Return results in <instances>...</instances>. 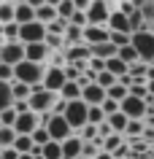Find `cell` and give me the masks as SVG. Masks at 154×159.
Masks as SVG:
<instances>
[{"instance_id": "1", "label": "cell", "mask_w": 154, "mask_h": 159, "mask_svg": "<svg viewBox=\"0 0 154 159\" xmlns=\"http://www.w3.org/2000/svg\"><path fill=\"white\" fill-rule=\"evenodd\" d=\"M43 78H46V65H38V62H19L16 67H14V81H19V84L30 86V89H35V86H43Z\"/></svg>"}, {"instance_id": "2", "label": "cell", "mask_w": 154, "mask_h": 159, "mask_svg": "<svg viewBox=\"0 0 154 159\" xmlns=\"http://www.w3.org/2000/svg\"><path fill=\"white\" fill-rule=\"evenodd\" d=\"M57 100H60V94L49 92V89H43V86H35L33 94H30V100H27V105H30V111L38 113V116H49V113H54Z\"/></svg>"}, {"instance_id": "3", "label": "cell", "mask_w": 154, "mask_h": 159, "mask_svg": "<svg viewBox=\"0 0 154 159\" xmlns=\"http://www.w3.org/2000/svg\"><path fill=\"white\" fill-rule=\"evenodd\" d=\"M41 124L46 127V132L54 143H65L70 135H76L70 129V124L65 121V116H57V113H49V116H41Z\"/></svg>"}, {"instance_id": "4", "label": "cell", "mask_w": 154, "mask_h": 159, "mask_svg": "<svg viewBox=\"0 0 154 159\" xmlns=\"http://www.w3.org/2000/svg\"><path fill=\"white\" fill-rule=\"evenodd\" d=\"M65 121L70 124V129L73 132H78L81 127H86V121H89V105H86L84 100H73L68 102V108H65Z\"/></svg>"}, {"instance_id": "5", "label": "cell", "mask_w": 154, "mask_h": 159, "mask_svg": "<svg viewBox=\"0 0 154 159\" xmlns=\"http://www.w3.org/2000/svg\"><path fill=\"white\" fill-rule=\"evenodd\" d=\"M111 6L105 0H92V6L86 8V22L95 27H108V16H111ZM86 25V27H89Z\"/></svg>"}, {"instance_id": "6", "label": "cell", "mask_w": 154, "mask_h": 159, "mask_svg": "<svg viewBox=\"0 0 154 159\" xmlns=\"http://www.w3.org/2000/svg\"><path fill=\"white\" fill-rule=\"evenodd\" d=\"M133 49L138 51V57L143 59L146 65L154 59V35L141 30V33H133Z\"/></svg>"}, {"instance_id": "7", "label": "cell", "mask_w": 154, "mask_h": 159, "mask_svg": "<svg viewBox=\"0 0 154 159\" xmlns=\"http://www.w3.org/2000/svg\"><path fill=\"white\" fill-rule=\"evenodd\" d=\"M119 111L130 119V121H143L146 113H149V108H146V100H138V97H130V94L119 102Z\"/></svg>"}, {"instance_id": "8", "label": "cell", "mask_w": 154, "mask_h": 159, "mask_svg": "<svg viewBox=\"0 0 154 159\" xmlns=\"http://www.w3.org/2000/svg\"><path fill=\"white\" fill-rule=\"evenodd\" d=\"M41 127V116L33 113V111H25V113H19L16 121H14V132L16 135H27V138H33V132Z\"/></svg>"}, {"instance_id": "9", "label": "cell", "mask_w": 154, "mask_h": 159, "mask_svg": "<svg viewBox=\"0 0 154 159\" xmlns=\"http://www.w3.org/2000/svg\"><path fill=\"white\" fill-rule=\"evenodd\" d=\"M43 41H46V27L41 22H30V25L19 27V43L30 46V43H43Z\"/></svg>"}, {"instance_id": "10", "label": "cell", "mask_w": 154, "mask_h": 159, "mask_svg": "<svg viewBox=\"0 0 154 159\" xmlns=\"http://www.w3.org/2000/svg\"><path fill=\"white\" fill-rule=\"evenodd\" d=\"M0 62L3 65H11L16 67L19 62H25V43H3L0 46Z\"/></svg>"}, {"instance_id": "11", "label": "cell", "mask_w": 154, "mask_h": 159, "mask_svg": "<svg viewBox=\"0 0 154 159\" xmlns=\"http://www.w3.org/2000/svg\"><path fill=\"white\" fill-rule=\"evenodd\" d=\"M65 59H68V65H81V67H86V65H89V59H92V49H89L86 43L68 46V49H65Z\"/></svg>"}, {"instance_id": "12", "label": "cell", "mask_w": 154, "mask_h": 159, "mask_svg": "<svg viewBox=\"0 0 154 159\" xmlns=\"http://www.w3.org/2000/svg\"><path fill=\"white\" fill-rule=\"evenodd\" d=\"M68 84V78H65V70L62 67H46V78H43V89H49V92L60 94V89Z\"/></svg>"}, {"instance_id": "13", "label": "cell", "mask_w": 154, "mask_h": 159, "mask_svg": "<svg viewBox=\"0 0 154 159\" xmlns=\"http://www.w3.org/2000/svg\"><path fill=\"white\" fill-rule=\"evenodd\" d=\"M108 27H95V25H89V27H84V43L92 49V46H100V43H108Z\"/></svg>"}, {"instance_id": "14", "label": "cell", "mask_w": 154, "mask_h": 159, "mask_svg": "<svg viewBox=\"0 0 154 159\" xmlns=\"http://www.w3.org/2000/svg\"><path fill=\"white\" fill-rule=\"evenodd\" d=\"M81 100H84L89 108H97V105H103V102H105V89H103V86H97V84H89V86H84V89H81Z\"/></svg>"}, {"instance_id": "15", "label": "cell", "mask_w": 154, "mask_h": 159, "mask_svg": "<svg viewBox=\"0 0 154 159\" xmlns=\"http://www.w3.org/2000/svg\"><path fill=\"white\" fill-rule=\"evenodd\" d=\"M49 46L46 43H30L25 46V59L27 62H38V65H46V59H49Z\"/></svg>"}, {"instance_id": "16", "label": "cell", "mask_w": 154, "mask_h": 159, "mask_svg": "<svg viewBox=\"0 0 154 159\" xmlns=\"http://www.w3.org/2000/svg\"><path fill=\"white\" fill-rule=\"evenodd\" d=\"M108 30H111V33H127V35H133V33H130V19H127V14H122L119 8L111 11V16H108Z\"/></svg>"}, {"instance_id": "17", "label": "cell", "mask_w": 154, "mask_h": 159, "mask_svg": "<svg viewBox=\"0 0 154 159\" xmlns=\"http://www.w3.org/2000/svg\"><path fill=\"white\" fill-rule=\"evenodd\" d=\"M81 148H84V143L78 135H70L68 140L62 143V159H81Z\"/></svg>"}, {"instance_id": "18", "label": "cell", "mask_w": 154, "mask_h": 159, "mask_svg": "<svg viewBox=\"0 0 154 159\" xmlns=\"http://www.w3.org/2000/svg\"><path fill=\"white\" fill-rule=\"evenodd\" d=\"M127 75L133 78V84H146V75H149V65H146L143 59H138V62H133V65H130Z\"/></svg>"}, {"instance_id": "19", "label": "cell", "mask_w": 154, "mask_h": 159, "mask_svg": "<svg viewBox=\"0 0 154 159\" xmlns=\"http://www.w3.org/2000/svg\"><path fill=\"white\" fill-rule=\"evenodd\" d=\"M105 70H108V73L119 81V78H124V75H127L130 65H127V62H122L119 57H111V59H105Z\"/></svg>"}, {"instance_id": "20", "label": "cell", "mask_w": 154, "mask_h": 159, "mask_svg": "<svg viewBox=\"0 0 154 159\" xmlns=\"http://www.w3.org/2000/svg\"><path fill=\"white\" fill-rule=\"evenodd\" d=\"M57 8L54 6H41V8H35V22H41L43 27H49L51 22H57Z\"/></svg>"}, {"instance_id": "21", "label": "cell", "mask_w": 154, "mask_h": 159, "mask_svg": "<svg viewBox=\"0 0 154 159\" xmlns=\"http://www.w3.org/2000/svg\"><path fill=\"white\" fill-rule=\"evenodd\" d=\"M105 121H108V127H111L114 135H124V129H127V124H130V119L124 116L122 111H119V113H114V116H108Z\"/></svg>"}, {"instance_id": "22", "label": "cell", "mask_w": 154, "mask_h": 159, "mask_svg": "<svg viewBox=\"0 0 154 159\" xmlns=\"http://www.w3.org/2000/svg\"><path fill=\"white\" fill-rule=\"evenodd\" d=\"M60 97L65 102H73V100H81V86L76 84V81H68V84L60 89Z\"/></svg>"}, {"instance_id": "23", "label": "cell", "mask_w": 154, "mask_h": 159, "mask_svg": "<svg viewBox=\"0 0 154 159\" xmlns=\"http://www.w3.org/2000/svg\"><path fill=\"white\" fill-rule=\"evenodd\" d=\"M19 27L22 25H30V22H35V8H30L27 3H22V6H16V19H14Z\"/></svg>"}, {"instance_id": "24", "label": "cell", "mask_w": 154, "mask_h": 159, "mask_svg": "<svg viewBox=\"0 0 154 159\" xmlns=\"http://www.w3.org/2000/svg\"><path fill=\"white\" fill-rule=\"evenodd\" d=\"M138 11H141V16H143V30L154 35V0H149L143 8H138Z\"/></svg>"}, {"instance_id": "25", "label": "cell", "mask_w": 154, "mask_h": 159, "mask_svg": "<svg viewBox=\"0 0 154 159\" xmlns=\"http://www.w3.org/2000/svg\"><path fill=\"white\" fill-rule=\"evenodd\" d=\"M124 143H127V140H124V135H111V138H105V140H103V151L114 157V154H116Z\"/></svg>"}, {"instance_id": "26", "label": "cell", "mask_w": 154, "mask_h": 159, "mask_svg": "<svg viewBox=\"0 0 154 159\" xmlns=\"http://www.w3.org/2000/svg\"><path fill=\"white\" fill-rule=\"evenodd\" d=\"M16 19V6L8 3V0H3L0 3V25H11Z\"/></svg>"}, {"instance_id": "27", "label": "cell", "mask_w": 154, "mask_h": 159, "mask_svg": "<svg viewBox=\"0 0 154 159\" xmlns=\"http://www.w3.org/2000/svg\"><path fill=\"white\" fill-rule=\"evenodd\" d=\"M92 57H97V59H111V57H116V46H114L111 41H108V43H100V46H92Z\"/></svg>"}, {"instance_id": "28", "label": "cell", "mask_w": 154, "mask_h": 159, "mask_svg": "<svg viewBox=\"0 0 154 159\" xmlns=\"http://www.w3.org/2000/svg\"><path fill=\"white\" fill-rule=\"evenodd\" d=\"M11 94H14V102H25V100H30L33 89L25 86V84H19V81H14V84H11Z\"/></svg>"}, {"instance_id": "29", "label": "cell", "mask_w": 154, "mask_h": 159, "mask_svg": "<svg viewBox=\"0 0 154 159\" xmlns=\"http://www.w3.org/2000/svg\"><path fill=\"white\" fill-rule=\"evenodd\" d=\"M14 140H16V132H14V127H0V151L14 148Z\"/></svg>"}, {"instance_id": "30", "label": "cell", "mask_w": 154, "mask_h": 159, "mask_svg": "<svg viewBox=\"0 0 154 159\" xmlns=\"http://www.w3.org/2000/svg\"><path fill=\"white\" fill-rule=\"evenodd\" d=\"M14 108V94H11V84H3L0 81V111Z\"/></svg>"}, {"instance_id": "31", "label": "cell", "mask_w": 154, "mask_h": 159, "mask_svg": "<svg viewBox=\"0 0 154 159\" xmlns=\"http://www.w3.org/2000/svg\"><path fill=\"white\" fill-rule=\"evenodd\" d=\"M14 148H16L19 154H33L35 143H33V138H27V135H16V140H14Z\"/></svg>"}, {"instance_id": "32", "label": "cell", "mask_w": 154, "mask_h": 159, "mask_svg": "<svg viewBox=\"0 0 154 159\" xmlns=\"http://www.w3.org/2000/svg\"><path fill=\"white\" fill-rule=\"evenodd\" d=\"M19 41V25L11 22V25H3V43H16Z\"/></svg>"}, {"instance_id": "33", "label": "cell", "mask_w": 154, "mask_h": 159, "mask_svg": "<svg viewBox=\"0 0 154 159\" xmlns=\"http://www.w3.org/2000/svg\"><path fill=\"white\" fill-rule=\"evenodd\" d=\"M116 57L122 59V62H127V65H133V62H138V51L133 49V43H130V46H124V49H116Z\"/></svg>"}, {"instance_id": "34", "label": "cell", "mask_w": 154, "mask_h": 159, "mask_svg": "<svg viewBox=\"0 0 154 159\" xmlns=\"http://www.w3.org/2000/svg\"><path fill=\"white\" fill-rule=\"evenodd\" d=\"M76 14V6H73V0H62L60 6H57V16L65 19V22H70V16Z\"/></svg>"}, {"instance_id": "35", "label": "cell", "mask_w": 154, "mask_h": 159, "mask_svg": "<svg viewBox=\"0 0 154 159\" xmlns=\"http://www.w3.org/2000/svg\"><path fill=\"white\" fill-rule=\"evenodd\" d=\"M43 159H62V143H46L43 146Z\"/></svg>"}, {"instance_id": "36", "label": "cell", "mask_w": 154, "mask_h": 159, "mask_svg": "<svg viewBox=\"0 0 154 159\" xmlns=\"http://www.w3.org/2000/svg\"><path fill=\"white\" fill-rule=\"evenodd\" d=\"M108 33H111V30H108ZM108 41H111L116 49H124V46L133 43V35H127V33H111V35H108Z\"/></svg>"}, {"instance_id": "37", "label": "cell", "mask_w": 154, "mask_h": 159, "mask_svg": "<svg viewBox=\"0 0 154 159\" xmlns=\"http://www.w3.org/2000/svg\"><path fill=\"white\" fill-rule=\"evenodd\" d=\"M127 86H122V84H114L111 89H108V92H105V97H108V100H114V102H122L124 100V97H127Z\"/></svg>"}, {"instance_id": "38", "label": "cell", "mask_w": 154, "mask_h": 159, "mask_svg": "<svg viewBox=\"0 0 154 159\" xmlns=\"http://www.w3.org/2000/svg\"><path fill=\"white\" fill-rule=\"evenodd\" d=\"M95 84H97V86H103V89L108 92V89H111L114 84H119V81H116V78H114V75L108 73V70H103V73H97V78H95Z\"/></svg>"}, {"instance_id": "39", "label": "cell", "mask_w": 154, "mask_h": 159, "mask_svg": "<svg viewBox=\"0 0 154 159\" xmlns=\"http://www.w3.org/2000/svg\"><path fill=\"white\" fill-rule=\"evenodd\" d=\"M76 135L81 138V143H92V140H97V127L86 124V127H81V129H78Z\"/></svg>"}, {"instance_id": "40", "label": "cell", "mask_w": 154, "mask_h": 159, "mask_svg": "<svg viewBox=\"0 0 154 159\" xmlns=\"http://www.w3.org/2000/svg\"><path fill=\"white\" fill-rule=\"evenodd\" d=\"M33 143H35V146H41V148L46 146V143H51V138H49V132H46V127H43V124L33 132Z\"/></svg>"}, {"instance_id": "41", "label": "cell", "mask_w": 154, "mask_h": 159, "mask_svg": "<svg viewBox=\"0 0 154 159\" xmlns=\"http://www.w3.org/2000/svg\"><path fill=\"white\" fill-rule=\"evenodd\" d=\"M130 33H141V30H143V16H141V11H133V14H130Z\"/></svg>"}, {"instance_id": "42", "label": "cell", "mask_w": 154, "mask_h": 159, "mask_svg": "<svg viewBox=\"0 0 154 159\" xmlns=\"http://www.w3.org/2000/svg\"><path fill=\"white\" fill-rule=\"evenodd\" d=\"M65 30H68V22H65V19H57V22H51V25L46 27L49 35H62V38H65Z\"/></svg>"}, {"instance_id": "43", "label": "cell", "mask_w": 154, "mask_h": 159, "mask_svg": "<svg viewBox=\"0 0 154 159\" xmlns=\"http://www.w3.org/2000/svg\"><path fill=\"white\" fill-rule=\"evenodd\" d=\"M103 121H105V113H103V108H100V105H97V108H89V121H86V124L100 127Z\"/></svg>"}, {"instance_id": "44", "label": "cell", "mask_w": 154, "mask_h": 159, "mask_svg": "<svg viewBox=\"0 0 154 159\" xmlns=\"http://www.w3.org/2000/svg\"><path fill=\"white\" fill-rule=\"evenodd\" d=\"M16 111L8 108V111H0V127H14V121H16Z\"/></svg>"}, {"instance_id": "45", "label": "cell", "mask_w": 154, "mask_h": 159, "mask_svg": "<svg viewBox=\"0 0 154 159\" xmlns=\"http://www.w3.org/2000/svg\"><path fill=\"white\" fill-rule=\"evenodd\" d=\"M0 81L3 84H14V67L11 65H3L0 62Z\"/></svg>"}, {"instance_id": "46", "label": "cell", "mask_w": 154, "mask_h": 159, "mask_svg": "<svg viewBox=\"0 0 154 159\" xmlns=\"http://www.w3.org/2000/svg\"><path fill=\"white\" fill-rule=\"evenodd\" d=\"M100 108H103V113H105V119H108V116H114V113H119V102H114V100L105 97V102H103Z\"/></svg>"}, {"instance_id": "47", "label": "cell", "mask_w": 154, "mask_h": 159, "mask_svg": "<svg viewBox=\"0 0 154 159\" xmlns=\"http://www.w3.org/2000/svg\"><path fill=\"white\" fill-rule=\"evenodd\" d=\"M68 25H76V27H81V30H84V27L89 25V22H86V14H84V11H76V14L70 16V22H68Z\"/></svg>"}, {"instance_id": "48", "label": "cell", "mask_w": 154, "mask_h": 159, "mask_svg": "<svg viewBox=\"0 0 154 159\" xmlns=\"http://www.w3.org/2000/svg\"><path fill=\"white\" fill-rule=\"evenodd\" d=\"M73 6H76V11H84L86 14V8L92 6V0H73Z\"/></svg>"}, {"instance_id": "49", "label": "cell", "mask_w": 154, "mask_h": 159, "mask_svg": "<svg viewBox=\"0 0 154 159\" xmlns=\"http://www.w3.org/2000/svg\"><path fill=\"white\" fill-rule=\"evenodd\" d=\"M0 154H3V159H19V157H22L16 148H6V151H0Z\"/></svg>"}, {"instance_id": "50", "label": "cell", "mask_w": 154, "mask_h": 159, "mask_svg": "<svg viewBox=\"0 0 154 159\" xmlns=\"http://www.w3.org/2000/svg\"><path fill=\"white\" fill-rule=\"evenodd\" d=\"M27 6H30V8H41V6H46V0H25Z\"/></svg>"}, {"instance_id": "51", "label": "cell", "mask_w": 154, "mask_h": 159, "mask_svg": "<svg viewBox=\"0 0 154 159\" xmlns=\"http://www.w3.org/2000/svg\"><path fill=\"white\" fill-rule=\"evenodd\" d=\"M146 108H149V113H146V116H154V97H149V100H146Z\"/></svg>"}, {"instance_id": "52", "label": "cell", "mask_w": 154, "mask_h": 159, "mask_svg": "<svg viewBox=\"0 0 154 159\" xmlns=\"http://www.w3.org/2000/svg\"><path fill=\"white\" fill-rule=\"evenodd\" d=\"M146 89H149V97H154V78H152V81H146ZM149 97H146V100H149Z\"/></svg>"}, {"instance_id": "53", "label": "cell", "mask_w": 154, "mask_h": 159, "mask_svg": "<svg viewBox=\"0 0 154 159\" xmlns=\"http://www.w3.org/2000/svg\"><path fill=\"white\" fill-rule=\"evenodd\" d=\"M130 3H133L135 8H143V6H146V3H149V0H130Z\"/></svg>"}, {"instance_id": "54", "label": "cell", "mask_w": 154, "mask_h": 159, "mask_svg": "<svg viewBox=\"0 0 154 159\" xmlns=\"http://www.w3.org/2000/svg\"><path fill=\"white\" fill-rule=\"evenodd\" d=\"M146 127H149V129H154V116H146Z\"/></svg>"}, {"instance_id": "55", "label": "cell", "mask_w": 154, "mask_h": 159, "mask_svg": "<svg viewBox=\"0 0 154 159\" xmlns=\"http://www.w3.org/2000/svg\"><path fill=\"white\" fill-rule=\"evenodd\" d=\"M97 159H114L111 154H105V151H100V154H97Z\"/></svg>"}, {"instance_id": "56", "label": "cell", "mask_w": 154, "mask_h": 159, "mask_svg": "<svg viewBox=\"0 0 154 159\" xmlns=\"http://www.w3.org/2000/svg\"><path fill=\"white\" fill-rule=\"evenodd\" d=\"M60 3H62V0H46V6H54V8H57Z\"/></svg>"}, {"instance_id": "57", "label": "cell", "mask_w": 154, "mask_h": 159, "mask_svg": "<svg viewBox=\"0 0 154 159\" xmlns=\"http://www.w3.org/2000/svg\"><path fill=\"white\" fill-rule=\"evenodd\" d=\"M19 159H35V157H33V154H22Z\"/></svg>"}, {"instance_id": "58", "label": "cell", "mask_w": 154, "mask_h": 159, "mask_svg": "<svg viewBox=\"0 0 154 159\" xmlns=\"http://www.w3.org/2000/svg\"><path fill=\"white\" fill-rule=\"evenodd\" d=\"M8 3H14V6H22V3H25V0H8Z\"/></svg>"}, {"instance_id": "59", "label": "cell", "mask_w": 154, "mask_h": 159, "mask_svg": "<svg viewBox=\"0 0 154 159\" xmlns=\"http://www.w3.org/2000/svg\"><path fill=\"white\" fill-rule=\"evenodd\" d=\"M149 65H154V59H152V62H149Z\"/></svg>"}, {"instance_id": "60", "label": "cell", "mask_w": 154, "mask_h": 159, "mask_svg": "<svg viewBox=\"0 0 154 159\" xmlns=\"http://www.w3.org/2000/svg\"><path fill=\"white\" fill-rule=\"evenodd\" d=\"M119 3H124V0H119Z\"/></svg>"}, {"instance_id": "61", "label": "cell", "mask_w": 154, "mask_h": 159, "mask_svg": "<svg viewBox=\"0 0 154 159\" xmlns=\"http://www.w3.org/2000/svg\"><path fill=\"white\" fill-rule=\"evenodd\" d=\"M0 159H3V154H0Z\"/></svg>"}, {"instance_id": "62", "label": "cell", "mask_w": 154, "mask_h": 159, "mask_svg": "<svg viewBox=\"0 0 154 159\" xmlns=\"http://www.w3.org/2000/svg\"><path fill=\"white\" fill-rule=\"evenodd\" d=\"M0 3H3V0H0Z\"/></svg>"}]
</instances>
